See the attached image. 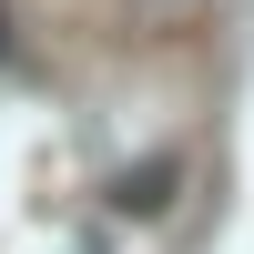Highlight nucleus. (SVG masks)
I'll list each match as a JSON object with an SVG mask.
<instances>
[{"label":"nucleus","instance_id":"1","mask_svg":"<svg viewBox=\"0 0 254 254\" xmlns=\"http://www.w3.org/2000/svg\"><path fill=\"white\" fill-rule=\"evenodd\" d=\"M173 183H183V163L153 153V163H132V173L112 183V203H122V214H163V203H173Z\"/></svg>","mask_w":254,"mask_h":254}]
</instances>
